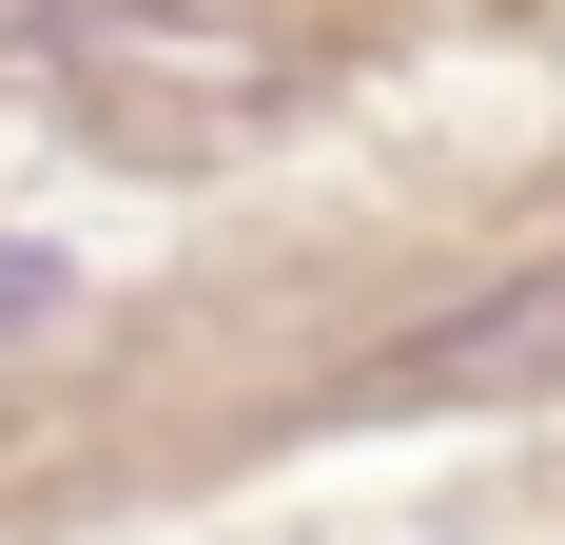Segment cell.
Wrapping results in <instances>:
<instances>
[{
    "label": "cell",
    "mask_w": 565,
    "mask_h": 545,
    "mask_svg": "<svg viewBox=\"0 0 565 545\" xmlns=\"http://www.w3.org/2000/svg\"><path fill=\"white\" fill-rule=\"evenodd\" d=\"M40 312H58V254H0V351H20Z\"/></svg>",
    "instance_id": "2"
},
{
    "label": "cell",
    "mask_w": 565,
    "mask_h": 545,
    "mask_svg": "<svg viewBox=\"0 0 565 545\" xmlns=\"http://www.w3.org/2000/svg\"><path fill=\"white\" fill-rule=\"evenodd\" d=\"M526 371H565V272H526V292H488L468 331H429V351H391L371 389L409 409V389H526Z\"/></svg>",
    "instance_id": "1"
}]
</instances>
